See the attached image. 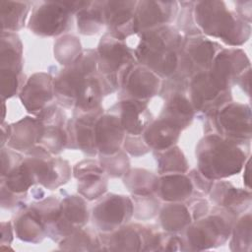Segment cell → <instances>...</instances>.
Segmentation results:
<instances>
[{"mask_svg":"<svg viewBox=\"0 0 252 252\" xmlns=\"http://www.w3.org/2000/svg\"><path fill=\"white\" fill-rule=\"evenodd\" d=\"M136 7L133 30L134 32H142L148 30L158 28L168 22L171 15V2H139Z\"/></svg>","mask_w":252,"mask_h":252,"instance_id":"16","label":"cell"},{"mask_svg":"<svg viewBox=\"0 0 252 252\" xmlns=\"http://www.w3.org/2000/svg\"><path fill=\"white\" fill-rule=\"evenodd\" d=\"M249 67V60L239 49H223L214 58L208 70L211 78L221 90L227 91L232 80Z\"/></svg>","mask_w":252,"mask_h":252,"instance_id":"11","label":"cell"},{"mask_svg":"<svg viewBox=\"0 0 252 252\" xmlns=\"http://www.w3.org/2000/svg\"><path fill=\"white\" fill-rule=\"evenodd\" d=\"M219 45L204 37L188 39L182 45L180 63L184 69L193 70L198 68V73L208 71L217 55Z\"/></svg>","mask_w":252,"mask_h":252,"instance_id":"14","label":"cell"},{"mask_svg":"<svg viewBox=\"0 0 252 252\" xmlns=\"http://www.w3.org/2000/svg\"><path fill=\"white\" fill-rule=\"evenodd\" d=\"M54 93V85L49 75L34 74L30 78L21 93V99L30 112L39 114L44 110L46 102L50 101Z\"/></svg>","mask_w":252,"mask_h":252,"instance_id":"15","label":"cell"},{"mask_svg":"<svg viewBox=\"0 0 252 252\" xmlns=\"http://www.w3.org/2000/svg\"><path fill=\"white\" fill-rule=\"evenodd\" d=\"M91 3L78 12V28L85 34L97 32L104 22L103 10L98 6L99 2H94V7H91Z\"/></svg>","mask_w":252,"mask_h":252,"instance_id":"28","label":"cell"},{"mask_svg":"<svg viewBox=\"0 0 252 252\" xmlns=\"http://www.w3.org/2000/svg\"><path fill=\"white\" fill-rule=\"evenodd\" d=\"M182 45L181 37L174 29L158 27L141 32L135 55L141 65L158 76L167 77L179 66Z\"/></svg>","mask_w":252,"mask_h":252,"instance_id":"1","label":"cell"},{"mask_svg":"<svg viewBox=\"0 0 252 252\" xmlns=\"http://www.w3.org/2000/svg\"><path fill=\"white\" fill-rule=\"evenodd\" d=\"M43 131V124L37 118L26 117L21 120L11 134L10 146L17 150H30L33 143H38Z\"/></svg>","mask_w":252,"mask_h":252,"instance_id":"23","label":"cell"},{"mask_svg":"<svg viewBox=\"0 0 252 252\" xmlns=\"http://www.w3.org/2000/svg\"><path fill=\"white\" fill-rule=\"evenodd\" d=\"M193 116V106L191 101L180 94L170 96L164 110V118L174 122L180 128L186 126Z\"/></svg>","mask_w":252,"mask_h":252,"instance_id":"24","label":"cell"},{"mask_svg":"<svg viewBox=\"0 0 252 252\" xmlns=\"http://www.w3.org/2000/svg\"><path fill=\"white\" fill-rule=\"evenodd\" d=\"M72 13L64 2H42L32 11L30 29L40 35H56L64 32Z\"/></svg>","mask_w":252,"mask_h":252,"instance_id":"8","label":"cell"},{"mask_svg":"<svg viewBox=\"0 0 252 252\" xmlns=\"http://www.w3.org/2000/svg\"><path fill=\"white\" fill-rule=\"evenodd\" d=\"M165 153L160 157L159 159V171L160 172H184L187 168V163L182 156V154L178 151L177 148L167 149Z\"/></svg>","mask_w":252,"mask_h":252,"instance_id":"32","label":"cell"},{"mask_svg":"<svg viewBox=\"0 0 252 252\" xmlns=\"http://www.w3.org/2000/svg\"><path fill=\"white\" fill-rule=\"evenodd\" d=\"M231 250L249 251L251 248V218L250 215L244 216L233 228L231 240Z\"/></svg>","mask_w":252,"mask_h":252,"instance_id":"30","label":"cell"},{"mask_svg":"<svg viewBox=\"0 0 252 252\" xmlns=\"http://www.w3.org/2000/svg\"><path fill=\"white\" fill-rule=\"evenodd\" d=\"M133 211V204L128 197L108 195L94 208V222L102 231H114L128 221Z\"/></svg>","mask_w":252,"mask_h":252,"instance_id":"9","label":"cell"},{"mask_svg":"<svg viewBox=\"0 0 252 252\" xmlns=\"http://www.w3.org/2000/svg\"><path fill=\"white\" fill-rule=\"evenodd\" d=\"M192 189L191 180L178 173H169L158 179L156 187L159 197L166 201H183L191 195Z\"/></svg>","mask_w":252,"mask_h":252,"instance_id":"21","label":"cell"},{"mask_svg":"<svg viewBox=\"0 0 252 252\" xmlns=\"http://www.w3.org/2000/svg\"><path fill=\"white\" fill-rule=\"evenodd\" d=\"M191 103L195 109L210 111L217 109L228 98V91L221 90L213 81L208 71L196 73L190 83Z\"/></svg>","mask_w":252,"mask_h":252,"instance_id":"13","label":"cell"},{"mask_svg":"<svg viewBox=\"0 0 252 252\" xmlns=\"http://www.w3.org/2000/svg\"><path fill=\"white\" fill-rule=\"evenodd\" d=\"M125 99H145L155 95L159 88V77L149 68L133 64L128 68L121 80Z\"/></svg>","mask_w":252,"mask_h":252,"instance_id":"12","label":"cell"},{"mask_svg":"<svg viewBox=\"0 0 252 252\" xmlns=\"http://www.w3.org/2000/svg\"><path fill=\"white\" fill-rule=\"evenodd\" d=\"M75 176L79 180L80 193L89 200L98 198L106 189L103 168L93 160H86L77 165Z\"/></svg>","mask_w":252,"mask_h":252,"instance_id":"18","label":"cell"},{"mask_svg":"<svg viewBox=\"0 0 252 252\" xmlns=\"http://www.w3.org/2000/svg\"><path fill=\"white\" fill-rule=\"evenodd\" d=\"M111 156V161L109 163V165L107 166V170L115 175V176H120L121 174H123V172L127 169L128 167V159L127 157H125L124 155L122 156H118V153L110 155Z\"/></svg>","mask_w":252,"mask_h":252,"instance_id":"33","label":"cell"},{"mask_svg":"<svg viewBox=\"0 0 252 252\" xmlns=\"http://www.w3.org/2000/svg\"><path fill=\"white\" fill-rule=\"evenodd\" d=\"M231 219L230 215L213 214L188 226L186 231L188 249L203 250L224 243L231 231Z\"/></svg>","mask_w":252,"mask_h":252,"instance_id":"5","label":"cell"},{"mask_svg":"<svg viewBox=\"0 0 252 252\" xmlns=\"http://www.w3.org/2000/svg\"><path fill=\"white\" fill-rule=\"evenodd\" d=\"M29 2H1V19L3 31L20 29L29 12Z\"/></svg>","mask_w":252,"mask_h":252,"instance_id":"27","label":"cell"},{"mask_svg":"<svg viewBox=\"0 0 252 252\" xmlns=\"http://www.w3.org/2000/svg\"><path fill=\"white\" fill-rule=\"evenodd\" d=\"M15 229L20 239L30 242H38L46 232L45 223L35 208L24 212L15 223Z\"/></svg>","mask_w":252,"mask_h":252,"instance_id":"22","label":"cell"},{"mask_svg":"<svg viewBox=\"0 0 252 252\" xmlns=\"http://www.w3.org/2000/svg\"><path fill=\"white\" fill-rule=\"evenodd\" d=\"M120 122L124 130L131 135H140L150 122V113L146 101L124 99L121 101Z\"/></svg>","mask_w":252,"mask_h":252,"instance_id":"19","label":"cell"},{"mask_svg":"<svg viewBox=\"0 0 252 252\" xmlns=\"http://www.w3.org/2000/svg\"><path fill=\"white\" fill-rule=\"evenodd\" d=\"M100 241L95 234L83 229H77L70 235L66 236L61 244V249L64 250H97Z\"/></svg>","mask_w":252,"mask_h":252,"instance_id":"29","label":"cell"},{"mask_svg":"<svg viewBox=\"0 0 252 252\" xmlns=\"http://www.w3.org/2000/svg\"><path fill=\"white\" fill-rule=\"evenodd\" d=\"M101 243L109 250H154L158 248L160 234H154L139 225L119 227Z\"/></svg>","mask_w":252,"mask_h":252,"instance_id":"10","label":"cell"},{"mask_svg":"<svg viewBox=\"0 0 252 252\" xmlns=\"http://www.w3.org/2000/svg\"><path fill=\"white\" fill-rule=\"evenodd\" d=\"M215 126L220 133L232 142L250 139V107L240 103H228L215 113Z\"/></svg>","mask_w":252,"mask_h":252,"instance_id":"7","label":"cell"},{"mask_svg":"<svg viewBox=\"0 0 252 252\" xmlns=\"http://www.w3.org/2000/svg\"><path fill=\"white\" fill-rule=\"evenodd\" d=\"M250 193L232 187L229 183H218L214 190V199L228 209L240 208L250 204Z\"/></svg>","mask_w":252,"mask_h":252,"instance_id":"26","label":"cell"},{"mask_svg":"<svg viewBox=\"0 0 252 252\" xmlns=\"http://www.w3.org/2000/svg\"><path fill=\"white\" fill-rule=\"evenodd\" d=\"M80 56V42L76 37L65 36L58 41L56 45V57L62 64L69 66Z\"/></svg>","mask_w":252,"mask_h":252,"instance_id":"31","label":"cell"},{"mask_svg":"<svg viewBox=\"0 0 252 252\" xmlns=\"http://www.w3.org/2000/svg\"><path fill=\"white\" fill-rule=\"evenodd\" d=\"M19 38L10 32L2 33L1 85L2 96L14 95L21 83L22 47Z\"/></svg>","mask_w":252,"mask_h":252,"instance_id":"6","label":"cell"},{"mask_svg":"<svg viewBox=\"0 0 252 252\" xmlns=\"http://www.w3.org/2000/svg\"><path fill=\"white\" fill-rule=\"evenodd\" d=\"M195 15L204 32L231 45L245 42L250 35V26L240 16L233 15L221 2H199Z\"/></svg>","mask_w":252,"mask_h":252,"instance_id":"3","label":"cell"},{"mask_svg":"<svg viewBox=\"0 0 252 252\" xmlns=\"http://www.w3.org/2000/svg\"><path fill=\"white\" fill-rule=\"evenodd\" d=\"M160 222L165 230L179 231L190 224L191 215L183 204H168L161 211Z\"/></svg>","mask_w":252,"mask_h":252,"instance_id":"25","label":"cell"},{"mask_svg":"<svg viewBox=\"0 0 252 252\" xmlns=\"http://www.w3.org/2000/svg\"><path fill=\"white\" fill-rule=\"evenodd\" d=\"M181 128L174 122L160 117L147 127L144 140L150 147L157 150H165L177 140Z\"/></svg>","mask_w":252,"mask_h":252,"instance_id":"20","label":"cell"},{"mask_svg":"<svg viewBox=\"0 0 252 252\" xmlns=\"http://www.w3.org/2000/svg\"><path fill=\"white\" fill-rule=\"evenodd\" d=\"M198 165L204 177L218 179L237 173L245 162L246 154L235 142L217 135L201 141L198 149Z\"/></svg>","mask_w":252,"mask_h":252,"instance_id":"2","label":"cell"},{"mask_svg":"<svg viewBox=\"0 0 252 252\" xmlns=\"http://www.w3.org/2000/svg\"><path fill=\"white\" fill-rule=\"evenodd\" d=\"M123 130L119 117L113 115L99 117L94 126L96 149L104 155L118 153L123 139Z\"/></svg>","mask_w":252,"mask_h":252,"instance_id":"17","label":"cell"},{"mask_svg":"<svg viewBox=\"0 0 252 252\" xmlns=\"http://www.w3.org/2000/svg\"><path fill=\"white\" fill-rule=\"evenodd\" d=\"M133 60L124 37L109 32L101 38L97 50V67L107 92L108 87L114 90L121 85L123 75L134 64Z\"/></svg>","mask_w":252,"mask_h":252,"instance_id":"4","label":"cell"}]
</instances>
